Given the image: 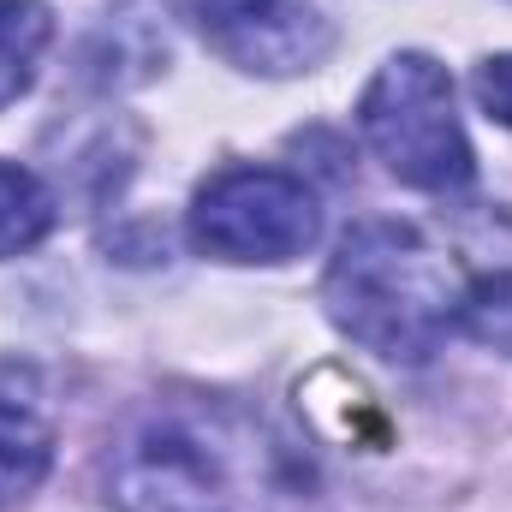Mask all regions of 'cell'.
<instances>
[{
	"label": "cell",
	"instance_id": "3957f363",
	"mask_svg": "<svg viewBox=\"0 0 512 512\" xmlns=\"http://www.w3.org/2000/svg\"><path fill=\"white\" fill-rule=\"evenodd\" d=\"M358 126H364V143L376 149V161L399 185L447 197V191H465L477 173L471 137L453 108V78L429 54L387 60L358 102Z\"/></svg>",
	"mask_w": 512,
	"mask_h": 512
},
{
	"label": "cell",
	"instance_id": "277c9868",
	"mask_svg": "<svg viewBox=\"0 0 512 512\" xmlns=\"http://www.w3.org/2000/svg\"><path fill=\"white\" fill-rule=\"evenodd\" d=\"M322 233V209L298 173L221 167L191 197V245L221 262H286Z\"/></svg>",
	"mask_w": 512,
	"mask_h": 512
},
{
	"label": "cell",
	"instance_id": "5b68a950",
	"mask_svg": "<svg viewBox=\"0 0 512 512\" xmlns=\"http://www.w3.org/2000/svg\"><path fill=\"white\" fill-rule=\"evenodd\" d=\"M185 18L221 60L262 78L310 72L334 48V24L310 0H185Z\"/></svg>",
	"mask_w": 512,
	"mask_h": 512
},
{
	"label": "cell",
	"instance_id": "7a4b0ae2",
	"mask_svg": "<svg viewBox=\"0 0 512 512\" xmlns=\"http://www.w3.org/2000/svg\"><path fill=\"white\" fill-rule=\"evenodd\" d=\"M322 304L364 352L423 364L453 328L459 274L411 221H358L328 262Z\"/></svg>",
	"mask_w": 512,
	"mask_h": 512
},
{
	"label": "cell",
	"instance_id": "6da1fadb",
	"mask_svg": "<svg viewBox=\"0 0 512 512\" xmlns=\"http://www.w3.org/2000/svg\"><path fill=\"white\" fill-rule=\"evenodd\" d=\"M120 512H274L304 501V465L262 447L233 411H149L108 459Z\"/></svg>",
	"mask_w": 512,
	"mask_h": 512
},
{
	"label": "cell",
	"instance_id": "30bf717a",
	"mask_svg": "<svg viewBox=\"0 0 512 512\" xmlns=\"http://www.w3.org/2000/svg\"><path fill=\"white\" fill-rule=\"evenodd\" d=\"M477 102H483L489 120L512 126V54H495V60L477 66Z\"/></svg>",
	"mask_w": 512,
	"mask_h": 512
},
{
	"label": "cell",
	"instance_id": "9c48e42d",
	"mask_svg": "<svg viewBox=\"0 0 512 512\" xmlns=\"http://www.w3.org/2000/svg\"><path fill=\"white\" fill-rule=\"evenodd\" d=\"M453 322H459V328H465L477 346H489V352H507V358H512V268L471 280V286L459 292V310H453Z\"/></svg>",
	"mask_w": 512,
	"mask_h": 512
},
{
	"label": "cell",
	"instance_id": "ba28073f",
	"mask_svg": "<svg viewBox=\"0 0 512 512\" xmlns=\"http://www.w3.org/2000/svg\"><path fill=\"white\" fill-rule=\"evenodd\" d=\"M54 227V197L48 185L18 167V161H0V256H18L30 245H42Z\"/></svg>",
	"mask_w": 512,
	"mask_h": 512
},
{
	"label": "cell",
	"instance_id": "52a82bcc",
	"mask_svg": "<svg viewBox=\"0 0 512 512\" xmlns=\"http://www.w3.org/2000/svg\"><path fill=\"white\" fill-rule=\"evenodd\" d=\"M48 42H54V12L42 0H0V108L36 84Z\"/></svg>",
	"mask_w": 512,
	"mask_h": 512
},
{
	"label": "cell",
	"instance_id": "8992f818",
	"mask_svg": "<svg viewBox=\"0 0 512 512\" xmlns=\"http://www.w3.org/2000/svg\"><path fill=\"white\" fill-rule=\"evenodd\" d=\"M48 459H54V435L36 417V405L18 393H0V507L30 495L42 483Z\"/></svg>",
	"mask_w": 512,
	"mask_h": 512
}]
</instances>
